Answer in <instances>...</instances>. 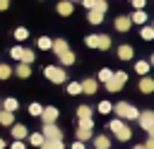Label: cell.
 <instances>
[{"instance_id":"obj_1","label":"cell","mask_w":154,"mask_h":149,"mask_svg":"<svg viewBox=\"0 0 154 149\" xmlns=\"http://www.w3.org/2000/svg\"><path fill=\"white\" fill-rule=\"evenodd\" d=\"M108 127H111V132H113V135H116L120 142H128V139L132 137V130L125 125V120H123V118H116V120H111V123H108Z\"/></svg>"},{"instance_id":"obj_2","label":"cell","mask_w":154,"mask_h":149,"mask_svg":"<svg viewBox=\"0 0 154 149\" xmlns=\"http://www.w3.org/2000/svg\"><path fill=\"white\" fill-rule=\"evenodd\" d=\"M113 108H116V115H118V118H123V120H137V118H140V111H137L132 103L120 101V103H116Z\"/></svg>"},{"instance_id":"obj_3","label":"cell","mask_w":154,"mask_h":149,"mask_svg":"<svg viewBox=\"0 0 154 149\" xmlns=\"http://www.w3.org/2000/svg\"><path fill=\"white\" fill-rule=\"evenodd\" d=\"M43 77H46V79H51L53 84H63V82L67 79L65 70H63V67H58V65H46V67H43Z\"/></svg>"},{"instance_id":"obj_4","label":"cell","mask_w":154,"mask_h":149,"mask_svg":"<svg viewBox=\"0 0 154 149\" xmlns=\"http://www.w3.org/2000/svg\"><path fill=\"white\" fill-rule=\"evenodd\" d=\"M125 82H128V74H125V72H116V74H113V79H111V82H106V89H108V91H120Z\"/></svg>"},{"instance_id":"obj_5","label":"cell","mask_w":154,"mask_h":149,"mask_svg":"<svg viewBox=\"0 0 154 149\" xmlns=\"http://www.w3.org/2000/svg\"><path fill=\"white\" fill-rule=\"evenodd\" d=\"M41 132H43V137H46V139H63V130H60L55 123H46Z\"/></svg>"},{"instance_id":"obj_6","label":"cell","mask_w":154,"mask_h":149,"mask_svg":"<svg viewBox=\"0 0 154 149\" xmlns=\"http://www.w3.org/2000/svg\"><path fill=\"white\" fill-rule=\"evenodd\" d=\"M137 123H140V127H142V130H149V127H154V111H144V113H140Z\"/></svg>"},{"instance_id":"obj_7","label":"cell","mask_w":154,"mask_h":149,"mask_svg":"<svg viewBox=\"0 0 154 149\" xmlns=\"http://www.w3.org/2000/svg\"><path fill=\"white\" fill-rule=\"evenodd\" d=\"M41 120H43V125H46V123H55V120H58V108H55V106H46L43 113H41Z\"/></svg>"},{"instance_id":"obj_8","label":"cell","mask_w":154,"mask_h":149,"mask_svg":"<svg viewBox=\"0 0 154 149\" xmlns=\"http://www.w3.org/2000/svg\"><path fill=\"white\" fill-rule=\"evenodd\" d=\"M51 50H53V53H55V55L60 58V55H65V53L70 50V46H67V41H65V38H55V41H53V48H51Z\"/></svg>"},{"instance_id":"obj_9","label":"cell","mask_w":154,"mask_h":149,"mask_svg":"<svg viewBox=\"0 0 154 149\" xmlns=\"http://www.w3.org/2000/svg\"><path fill=\"white\" fill-rule=\"evenodd\" d=\"M55 10H58V14H63V17H70V14H72V10H75V2H70V0H60Z\"/></svg>"},{"instance_id":"obj_10","label":"cell","mask_w":154,"mask_h":149,"mask_svg":"<svg viewBox=\"0 0 154 149\" xmlns=\"http://www.w3.org/2000/svg\"><path fill=\"white\" fill-rule=\"evenodd\" d=\"M137 87H140V91H142V94H152V91H154V79L144 74V77L140 79V84H137Z\"/></svg>"},{"instance_id":"obj_11","label":"cell","mask_w":154,"mask_h":149,"mask_svg":"<svg viewBox=\"0 0 154 149\" xmlns=\"http://www.w3.org/2000/svg\"><path fill=\"white\" fill-rule=\"evenodd\" d=\"M103 14L106 12H101V10H89L87 12V19H89V24H101L103 22Z\"/></svg>"},{"instance_id":"obj_12","label":"cell","mask_w":154,"mask_h":149,"mask_svg":"<svg viewBox=\"0 0 154 149\" xmlns=\"http://www.w3.org/2000/svg\"><path fill=\"white\" fill-rule=\"evenodd\" d=\"M132 55H135V50H132V46H128V43H123V46L118 48V58H120V60H132Z\"/></svg>"},{"instance_id":"obj_13","label":"cell","mask_w":154,"mask_h":149,"mask_svg":"<svg viewBox=\"0 0 154 149\" xmlns=\"http://www.w3.org/2000/svg\"><path fill=\"white\" fill-rule=\"evenodd\" d=\"M96 89H99V79H84L82 82V91L84 94H96Z\"/></svg>"},{"instance_id":"obj_14","label":"cell","mask_w":154,"mask_h":149,"mask_svg":"<svg viewBox=\"0 0 154 149\" xmlns=\"http://www.w3.org/2000/svg\"><path fill=\"white\" fill-rule=\"evenodd\" d=\"M91 130H94V127H84V125H79V127H77V139H79V142H87V139H94V135H91Z\"/></svg>"},{"instance_id":"obj_15","label":"cell","mask_w":154,"mask_h":149,"mask_svg":"<svg viewBox=\"0 0 154 149\" xmlns=\"http://www.w3.org/2000/svg\"><path fill=\"white\" fill-rule=\"evenodd\" d=\"M14 74H17V77H22V79H26V77L31 74V65H26V62H19V65L14 67Z\"/></svg>"},{"instance_id":"obj_16","label":"cell","mask_w":154,"mask_h":149,"mask_svg":"<svg viewBox=\"0 0 154 149\" xmlns=\"http://www.w3.org/2000/svg\"><path fill=\"white\" fill-rule=\"evenodd\" d=\"M94 149H111V139H108L106 135L94 137Z\"/></svg>"},{"instance_id":"obj_17","label":"cell","mask_w":154,"mask_h":149,"mask_svg":"<svg viewBox=\"0 0 154 149\" xmlns=\"http://www.w3.org/2000/svg\"><path fill=\"white\" fill-rule=\"evenodd\" d=\"M130 26H132V19H130V17H118V19H116V29H118V31H128Z\"/></svg>"},{"instance_id":"obj_18","label":"cell","mask_w":154,"mask_h":149,"mask_svg":"<svg viewBox=\"0 0 154 149\" xmlns=\"http://www.w3.org/2000/svg\"><path fill=\"white\" fill-rule=\"evenodd\" d=\"M10 132H12V137H14V139H24V137L29 135V130H26L24 125H12V130H10Z\"/></svg>"},{"instance_id":"obj_19","label":"cell","mask_w":154,"mask_h":149,"mask_svg":"<svg viewBox=\"0 0 154 149\" xmlns=\"http://www.w3.org/2000/svg\"><path fill=\"white\" fill-rule=\"evenodd\" d=\"M38 149H65V144H63V139H46Z\"/></svg>"},{"instance_id":"obj_20","label":"cell","mask_w":154,"mask_h":149,"mask_svg":"<svg viewBox=\"0 0 154 149\" xmlns=\"http://www.w3.org/2000/svg\"><path fill=\"white\" fill-rule=\"evenodd\" d=\"M0 125H5V127L14 125V115H12L10 111H0Z\"/></svg>"},{"instance_id":"obj_21","label":"cell","mask_w":154,"mask_h":149,"mask_svg":"<svg viewBox=\"0 0 154 149\" xmlns=\"http://www.w3.org/2000/svg\"><path fill=\"white\" fill-rule=\"evenodd\" d=\"M130 19H132L135 24H144V22H147V12H144V10H135V12L130 14Z\"/></svg>"},{"instance_id":"obj_22","label":"cell","mask_w":154,"mask_h":149,"mask_svg":"<svg viewBox=\"0 0 154 149\" xmlns=\"http://www.w3.org/2000/svg\"><path fill=\"white\" fill-rule=\"evenodd\" d=\"M149 67H152V65H149L147 60H137V62H135V72H137V74H142V77L149 72Z\"/></svg>"},{"instance_id":"obj_23","label":"cell","mask_w":154,"mask_h":149,"mask_svg":"<svg viewBox=\"0 0 154 149\" xmlns=\"http://www.w3.org/2000/svg\"><path fill=\"white\" fill-rule=\"evenodd\" d=\"M58 60H60V65H63V67H70V65L75 62V53H72V50H67V53H65V55H60Z\"/></svg>"},{"instance_id":"obj_24","label":"cell","mask_w":154,"mask_h":149,"mask_svg":"<svg viewBox=\"0 0 154 149\" xmlns=\"http://www.w3.org/2000/svg\"><path fill=\"white\" fill-rule=\"evenodd\" d=\"M17 108H19L17 99H5V101H2V111H10V113H14Z\"/></svg>"},{"instance_id":"obj_25","label":"cell","mask_w":154,"mask_h":149,"mask_svg":"<svg viewBox=\"0 0 154 149\" xmlns=\"http://www.w3.org/2000/svg\"><path fill=\"white\" fill-rule=\"evenodd\" d=\"M36 46H38L41 50H48V48H53V38H48V36H41V38L36 41Z\"/></svg>"},{"instance_id":"obj_26","label":"cell","mask_w":154,"mask_h":149,"mask_svg":"<svg viewBox=\"0 0 154 149\" xmlns=\"http://www.w3.org/2000/svg\"><path fill=\"white\" fill-rule=\"evenodd\" d=\"M113 74H116V72H111V70H108V67H103V70H101V72H99V77H96V79H99V82H103V84H106V82H111V79H113Z\"/></svg>"},{"instance_id":"obj_27","label":"cell","mask_w":154,"mask_h":149,"mask_svg":"<svg viewBox=\"0 0 154 149\" xmlns=\"http://www.w3.org/2000/svg\"><path fill=\"white\" fill-rule=\"evenodd\" d=\"M67 94H72V96L82 94V82H67Z\"/></svg>"},{"instance_id":"obj_28","label":"cell","mask_w":154,"mask_h":149,"mask_svg":"<svg viewBox=\"0 0 154 149\" xmlns=\"http://www.w3.org/2000/svg\"><path fill=\"white\" fill-rule=\"evenodd\" d=\"M77 118H79V120L91 118V108H89V106H77Z\"/></svg>"},{"instance_id":"obj_29","label":"cell","mask_w":154,"mask_h":149,"mask_svg":"<svg viewBox=\"0 0 154 149\" xmlns=\"http://www.w3.org/2000/svg\"><path fill=\"white\" fill-rule=\"evenodd\" d=\"M29 142H31L34 147H41V144L46 142V137H43V132H34V135H29Z\"/></svg>"},{"instance_id":"obj_30","label":"cell","mask_w":154,"mask_h":149,"mask_svg":"<svg viewBox=\"0 0 154 149\" xmlns=\"http://www.w3.org/2000/svg\"><path fill=\"white\" fill-rule=\"evenodd\" d=\"M140 36H142L144 41H152V38H154V26H144V24H142V29H140Z\"/></svg>"},{"instance_id":"obj_31","label":"cell","mask_w":154,"mask_h":149,"mask_svg":"<svg viewBox=\"0 0 154 149\" xmlns=\"http://www.w3.org/2000/svg\"><path fill=\"white\" fill-rule=\"evenodd\" d=\"M14 38H17V41H26V38H29V29L17 26V29H14Z\"/></svg>"},{"instance_id":"obj_32","label":"cell","mask_w":154,"mask_h":149,"mask_svg":"<svg viewBox=\"0 0 154 149\" xmlns=\"http://www.w3.org/2000/svg\"><path fill=\"white\" fill-rule=\"evenodd\" d=\"M84 43H87L89 48H99V34H89V36L84 38Z\"/></svg>"},{"instance_id":"obj_33","label":"cell","mask_w":154,"mask_h":149,"mask_svg":"<svg viewBox=\"0 0 154 149\" xmlns=\"http://www.w3.org/2000/svg\"><path fill=\"white\" fill-rule=\"evenodd\" d=\"M99 48H101V50H108V48H111V38H108L106 34H99Z\"/></svg>"},{"instance_id":"obj_34","label":"cell","mask_w":154,"mask_h":149,"mask_svg":"<svg viewBox=\"0 0 154 149\" xmlns=\"http://www.w3.org/2000/svg\"><path fill=\"white\" fill-rule=\"evenodd\" d=\"M10 55H12L14 60H19V62H22V55H24V48H22V46H14V48H10Z\"/></svg>"},{"instance_id":"obj_35","label":"cell","mask_w":154,"mask_h":149,"mask_svg":"<svg viewBox=\"0 0 154 149\" xmlns=\"http://www.w3.org/2000/svg\"><path fill=\"white\" fill-rule=\"evenodd\" d=\"M29 113H31V115H36V118H41L43 106H41V103H29Z\"/></svg>"},{"instance_id":"obj_36","label":"cell","mask_w":154,"mask_h":149,"mask_svg":"<svg viewBox=\"0 0 154 149\" xmlns=\"http://www.w3.org/2000/svg\"><path fill=\"white\" fill-rule=\"evenodd\" d=\"M34 58H36V55H34V50H29V48H24V55H22V62H26V65H31V62H34Z\"/></svg>"},{"instance_id":"obj_37","label":"cell","mask_w":154,"mask_h":149,"mask_svg":"<svg viewBox=\"0 0 154 149\" xmlns=\"http://www.w3.org/2000/svg\"><path fill=\"white\" fill-rule=\"evenodd\" d=\"M10 74H12V67H10V65H2V62H0V79H7Z\"/></svg>"},{"instance_id":"obj_38","label":"cell","mask_w":154,"mask_h":149,"mask_svg":"<svg viewBox=\"0 0 154 149\" xmlns=\"http://www.w3.org/2000/svg\"><path fill=\"white\" fill-rule=\"evenodd\" d=\"M111 111H113V106H111L108 101H101V103H99V113L106 115V113H111Z\"/></svg>"},{"instance_id":"obj_39","label":"cell","mask_w":154,"mask_h":149,"mask_svg":"<svg viewBox=\"0 0 154 149\" xmlns=\"http://www.w3.org/2000/svg\"><path fill=\"white\" fill-rule=\"evenodd\" d=\"M91 10H101V12H106V10H108V5H106V0H96V5H94Z\"/></svg>"},{"instance_id":"obj_40","label":"cell","mask_w":154,"mask_h":149,"mask_svg":"<svg viewBox=\"0 0 154 149\" xmlns=\"http://www.w3.org/2000/svg\"><path fill=\"white\" fill-rule=\"evenodd\" d=\"M144 5H147V0H132V7L135 10H144Z\"/></svg>"},{"instance_id":"obj_41","label":"cell","mask_w":154,"mask_h":149,"mask_svg":"<svg viewBox=\"0 0 154 149\" xmlns=\"http://www.w3.org/2000/svg\"><path fill=\"white\" fill-rule=\"evenodd\" d=\"M10 149H26V147H24V142H22V139H14Z\"/></svg>"},{"instance_id":"obj_42","label":"cell","mask_w":154,"mask_h":149,"mask_svg":"<svg viewBox=\"0 0 154 149\" xmlns=\"http://www.w3.org/2000/svg\"><path fill=\"white\" fill-rule=\"evenodd\" d=\"M82 5H84V7H87V10H91V7H94V5H96V0H82Z\"/></svg>"},{"instance_id":"obj_43","label":"cell","mask_w":154,"mask_h":149,"mask_svg":"<svg viewBox=\"0 0 154 149\" xmlns=\"http://www.w3.org/2000/svg\"><path fill=\"white\" fill-rule=\"evenodd\" d=\"M144 147H147V149H154V137H147V142H144Z\"/></svg>"},{"instance_id":"obj_44","label":"cell","mask_w":154,"mask_h":149,"mask_svg":"<svg viewBox=\"0 0 154 149\" xmlns=\"http://www.w3.org/2000/svg\"><path fill=\"white\" fill-rule=\"evenodd\" d=\"M70 149H84V142H79V139H77V142H75Z\"/></svg>"},{"instance_id":"obj_45","label":"cell","mask_w":154,"mask_h":149,"mask_svg":"<svg viewBox=\"0 0 154 149\" xmlns=\"http://www.w3.org/2000/svg\"><path fill=\"white\" fill-rule=\"evenodd\" d=\"M7 5H10V0H0V12H5V10H7Z\"/></svg>"},{"instance_id":"obj_46","label":"cell","mask_w":154,"mask_h":149,"mask_svg":"<svg viewBox=\"0 0 154 149\" xmlns=\"http://www.w3.org/2000/svg\"><path fill=\"white\" fill-rule=\"evenodd\" d=\"M132 149H147V147H144V144H135Z\"/></svg>"},{"instance_id":"obj_47","label":"cell","mask_w":154,"mask_h":149,"mask_svg":"<svg viewBox=\"0 0 154 149\" xmlns=\"http://www.w3.org/2000/svg\"><path fill=\"white\" fill-rule=\"evenodd\" d=\"M147 132H149V137H154V127H149V130H147Z\"/></svg>"},{"instance_id":"obj_48","label":"cell","mask_w":154,"mask_h":149,"mask_svg":"<svg viewBox=\"0 0 154 149\" xmlns=\"http://www.w3.org/2000/svg\"><path fill=\"white\" fill-rule=\"evenodd\" d=\"M0 149H5V139L2 137H0Z\"/></svg>"},{"instance_id":"obj_49","label":"cell","mask_w":154,"mask_h":149,"mask_svg":"<svg viewBox=\"0 0 154 149\" xmlns=\"http://www.w3.org/2000/svg\"><path fill=\"white\" fill-rule=\"evenodd\" d=\"M149 65H152V67H154V53H152V58H149Z\"/></svg>"},{"instance_id":"obj_50","label":"cell","mask_w":154,"mask_h":149,"mask_svg":"<svg viewBox=\"0 0 154 149\" xmlns=\"http://www.w3.org/2000/svg\"><path fill=\"white\" fill-rule=\"evenodd\" d=\"M70 2H82V0H70Z\"/></svg>"},{"instance_id":"obj_51","label":"cell","mask_w":154,"mask_h":149,"mask_svg":"<svg viewBox=\"0 0 154 149\" xmlns=\"http://www.w3.org/2000/svg\"><path fill=\"white\" fill-rule=\"evenodd\" d=\"M152 26H154V24H152Z\"/></svg>"}]
</instances>
